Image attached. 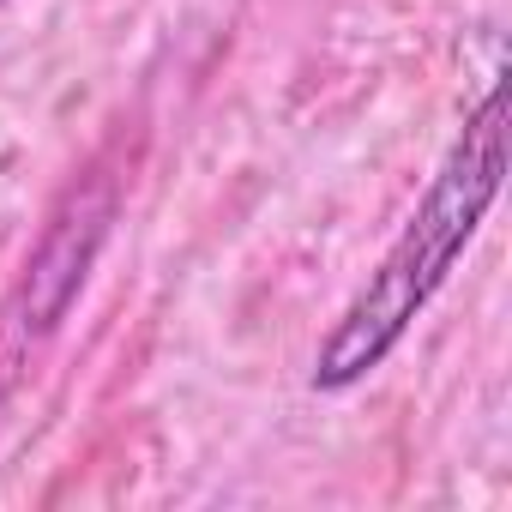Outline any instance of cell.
<instances>
[{
	"label": "cell",
	"instance_id": "cell-1",
	"mask_svg": "<svg viewBox=\"0 0 512 512\" xmlns=\"http://www.w3.org/2000/svg\"><path fill=\"white\" fill-rule=\"evenodd\" d=\"M500 175H506V91L494 85L476 103V115L464 121L458 145L446 151L434 187L410 211L404 235L386 247L374 278L356 290V302L344 308V320L320 344V356H314V386L320 392L356 386L362 374H374L398 350L410 320L440 296V284L458 266V253L482 229V217H488V205L500 193Z\"/></svg>",
	"mask_w": 512,
	"mask_h": 512
}]
</instances>
